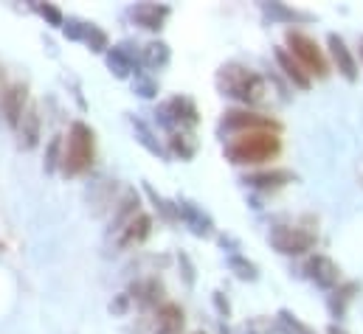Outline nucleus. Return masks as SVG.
<instances>
[{
    "label": "nucleus",
    "mask_w": 363,
    "mask_h": 334,
    "mask_svg": "<svg viewBox=\"0 0 363 334\" xmlns=\"http://www.w3.org/2000/svg\"><path fill=\"white\" fill-rule=\"evenodd\" d=\"M281 152V141L271 129H257V132H242L234 135L225 144V155L237 166H259L268 163Z\"/></svg>",
    "instance_id": "1"
},
{
    "label": "nucleus",
    "mask_w": 363,
    "mask_h": 334,
    "mask_svg": "<svg viewBox=\"0 0 363 334\" xmlns=\"http://www.w3.org/2000/svg\"><path fill=\"white\" fill-rule=\"evenodd\" d=\"M217 87L223 90V96H228L240 104H259L265 98V79L240 62H228L220 68Z\"/></svg>",
    "instance_id": "2"
},
{
    "label": "nucleus",
    "mask_w": 363,
    "mask_h": 334,
    "mask_svg": "<svg viewBox=\"0 0 363 334\" xmlns=\"http://www.w3.org/2000/svg\"><path fill=\"white\" fill-rule=\"evenodd\" d=\"M93 158H96V144H93V129L82 121H74L71 124V132H68V141H65V149H62V174L65 177H79L93 166Z\"/></svg>",
    "instance_id": "3"
},
{
    "label": "nucleus",
    "mask_w": 363,
    "mask_h": 334,
    "mask_svg": "<svg viewBox=\"0 0 363 334\" xmlns=\"http://www.w3.org/2000/svg\"><path fill=\"white\" fill-rule=\"evenodd\" d=\"M284 42H287V54L301 65V71L307 74V76H327L330 74V65H327V57H324V51L318 48V42L310 37V34H304V31H298V28H290L287 34H284Z\"/></svg>",
    "instance_id": "4"
},
{
    "label": "nucleus",
    "mask_w": 363,
    "mask_h": 334,
    "mask_svg": "<svg viewBox=\"0 0 363 334\" xmlns=\"http://www.w3.org/2000/svg\"><path fill=\"white\" fill-rule=\"evenodd\" d=\"M271 245L284 255H304L313 250L315 234L307 228H293V225H276L271 231Z\"/></svg>",
    "instance_id": "5"
},
{
    "label": "nucleus",
    "mask_w": 363,
    "mask_h": 334,
    "mask_svg": "<svg viewBox=\"0 0 363 334\" xmlns=\"http://www.w3.org/2000/svg\"><path fill=\"white\" fill-rule=\"evenodd\" d=\"M223 129L228 132H257V129H271V132H279V124L268 118V115H259V113H248V110H228L223 115Z\"/></svg>",
    "instance_id": "6"
},
{
    "label": "nucleus",
    "mask_w": 363,
    "mask_h": 334,
    "mask_svg": "<svg viewBox=\"0 0 363 334\" xmlns=\"http://www.w3.org/2000/svg\"><path fill=\"white\" fill-rule=\"evenodd\" d=\"M26 101H28V87H26L23 82H14L6 87L3 101H0V110H3V118H6L9 127L17 129L23 113H26Z\"/></svg>",
    "instance_id": "7"
},
{
    "label": "nucleus",
    "mask_w": 363,
    "mask_h": 334,
    "mask_svg": "<svg viewBox=\"0 0 363 334\" xmlns=\"http://www.w3.org/2000/svg\"><path fill=\"white\" fill-rule=\"evenodd\" d=\"M161 115H164L161 121H167V124H181V127H194V124L200 121L194 101H191V98H186V96H175V98H169V101L164 104Z\"/></svg>",
    "instance_id": "8"
},
{
    "label": "nucleus",
    "mask_w": 363,
    "mask_h": 334,
    "mask_svg": "<svg viewBox=\"0 0 363 334\" xmlns=\"http://www.w3.org/2000/svg\"><path fill=\"white\" fill-rule=\"evenodd\" d=\"M307 275H310L318 287H324V289H333V287L341 284V270H338V264H335L333 258H327V255H313V258L307 261Z\"/></svg>",
    "instance_id": "9"
},
{
    "label": "nucleus",
    "mask_w": 363,
    "mask_h": 334,
    "mask_svg": "<svg viewBox=\"0 0 363 334\" xmlns=\"http://www.w3.org/2000/svg\"><path fill=\"white\" fill-rule=\"evenodd\" d=\"M330 54H333V62L338 68V74L347 79V82H355L358 79V62L352 57V51L347 48V42L338 37V34H330Z\"/></svg>",
    "instance_id": "10"
},
{
    "label": "nucleus",
    "mask_w": 363,
    "mask_h": 334,
    "mask_svg": "<svg viewBox=\"0 0 363 334\" xmlns=\"http://www.w3.org/2000/svg\"><path fill=\"white\" fill-rule=\"evenodd\" d=\"M152 234V219L147 214H135L121 231H118V248H135Z\"/></svg>",
    "instance_id": "11"
},
{
    "label": "nucleus",
    "mask_w": 363,
    "mask_h": 334,
    "mask_svg": "<svg viewBox=\"0 0 363 334\" xmlns=\"http://www.w3.org/2000/svg\"><path fill=\"white\" fill-rule=\"evenodd\" d=\"M17 135H20V146L23 149H34L40 144V113L34 104L26 107L20 124H17Z\"/></svg>",
    "instance_id": "12"
},
{
    "label": "nucleus",
    "mask_w": 363,
    "mask_h": 334,
    "mask_svg": "<svg viewBox=\"0 0 363 334\" xmlns=\"http://www.w3.org/2000/svg\"><path fill=\"white\" fill-rule=\"evenodd\" d=\"M169 17V6H155V3H138L133 8V20L141 25V28H150V31H158L164 25V20Z\"/></svg>",
    "instance_id": "13"
},
{
    "label": "nucleus",
    "mask_w": 363,
    "mask_h": 334,
    "mask_svg": "<svg viewBox=\"0 0 363 334\" xmlns=\"http://www.w3.org/2000/svg\"><path fill=\"white\" fill-rule=\"evenodd\" d=\"M183 332V309L178 304H164L155 315V334H181Z\"/></svg>",
    "instance_id": "14"
},
{
    "label": "nucleus",
    "mask_w": 363,
    "mask_h": 334,
    "mask_svg": "<svg viewBox=\"0 0 363 334\" xmlns=\"http://www.w3.org/2000/svg\"><path fill=\"white\" fill-rule=\"evenodd\" d=\"M293 180H296L293 171H284V168L257 171V174L245 177V183H248L251 188H262V191H273V188H279V185H284V183H293Z\"/></svg>",
    "instance_id": "15"
},
{
    "label": "nucleus",
    "mask_w": 363,
    "mask_h": 334,
    "mask_svg": "<svg viewBox=\"0 0 363 334\" xmlns=\"http://www.w3.org/2000/svg\"><path fill=\"white\" fill-rule=\"evenodd\" d=\"M178 214L189 222V228H191L197 236H208V234H211V228H214V225H211V219H208L197 205H191V202H186V200L178 202Z\"/></svg>",
    "instance_id": "16"
},
{
    "label": "nucleus",
    "mask_w": 363,
    "mask_h": 334,
    "mask_svg": "<svg viewBox=\"0 0 363 334\" xmlns=\"http://www.w3.org/2000/svg\"><path fill=\"white\" fill-rule=\"evenodd\" d=\"M276 62H279V68H281V74L290 79V82L296 84V87H301V90H307L310 87V76L301 71V65L284 51V48H276Z\"/></svg>",
    "instance_id": "17"
},
{
    "label": "nucleus",
    "mask_w": 363,
    "mask_h": 334,
    "mask_svg": "<svg viewBox=\"0 0 363 334\" xmlns=\"http://www.w3.org/2000/svg\"><path fill=\"white\" fill-rule=\"evenodd\" d=\"M138 205H141V202H138V194H135V191H127V194H124V200L118 202V211H116V219H113V225H110V228L118 234V231H121V228H124L135 214H141V211H138Z\"/></svg>",
    "instance_id": "18"
},
{
    "label": "nucleus",
    "mask_w": 363,
    "mask_h": 334,
    "mask_svg": "<svg viewBox=\"0 0 363 334\" xmlns=\"http://www.w3.org/2000/svg\"><path fill=\"white\" fill-rule=\"evenodd\" d=\"M141 57H144V65H147V68L161 71V68L169 62V45H167V42H161V40H158V42H147Z\"/></svg>",
    "instance_id": "19"
},
{
    "label": "nucleus",
    "mask_w": 363,
    "mask_h": 334,
    "mask_svg": "<svg viewBox=\"0 0 363 334\" xmlns=\"http://www.w3.org/2000/svg\"><path fill=\"white\" fill-rule=\"evenodd\" d=\"M169 149L181 158V161H191L194 158V152H197V138L191 135V132H172V138H169Z\"/></svg>",
    "instance_id": "20"
},
{
    "label": "nucleus",
    "mask_w": 363,
    "mask_h": 334,
    "mask_svg": "<svg viewBox=\"0 0 363 334\" xmlns=\"http://www.w3.org/2000/svg\"><path fill=\"white\" fill-rule=\"evenodd\" d=\"M228 270H231L237 278H242V281H257V278H259L257 264L248 261V258H242V255H231V258H228Z\"/></svg>",
    "instance_id": "21"
},
{
    "label": "nucleus",
    "mask_w": 363,
    "mask_h": 334,
    "mask_svg": "<svg viewBox=\"0 0 363 334\" xmlns=\"http://www.w3.org/2000/svg\"><path fill=\"white\" fill-rule=\"evenodd\" d=\"M133 292H135V298H138L144 306H155V304L161 301V284H158V281H144V284H138Z\"/></svg>",
    "instance_id": "22"
},
{
    "label": "nucleus",
    "mask_w": 363,
    "mask_h": 334,
    "mask_svg": "<svg viewBox=\"0 0 363 334\" xmlns=\"http://www.w3.org/2000/svg\"><path fill=\"white\" fill-rule=\"evenodd\" d=\"M85 40H88L91 51H96V54H101L104 48H110V42H107V34H104L99 25H88V31H85Z\"/></svg>",
    "instance_id": "23"
},
{
    "label": "nucleus",
    "mask_w": 363,
    "mask_h": 334,
    "mask_svg": "<svg viewBox=\"0 0 363 334\" xmlns=\"http://www.w3.org/2000/svg\"><path fill=\"white\" fill-rule=\"evenodd\" d=\"M265 11L271 14V17H281V20H307V14H301V11H290L287 6H281V3H271V6H265Z\"/></svg>",
    "instance_id": "24"
},
{
    "label": "nucleus",
    "mask_w": 363,
    "mask_h": 334,
    "mask_svg": "<svg viewBox=\"0 0 363 334\" xmlns=\"http://www.w3.org/2000/svg\"><path fill=\"white\" fill-rule=\"evenodd\" d=\"M60 149H62V138L57 135V138H51V144H48V155H45V158H48V161H45V168H48V171H51V168L62 161Z\"/></svg>",
    "instance_id": "25"
},
{
    "label": "nucleus",
    "mask_w": 363,
    "mask_h": 334,
    "mask_svg": "<svg viewBox=\"0 0 363 334\" xmlns=\"http://www.w3.org/2000/svg\"><path fill=\"white\" fill-rule=\"evenodd\" d=\"M135 129H138V135H141L138 141H141V144H144V146H147L150 152H155V155H164V149H161V146H158V144L152 141V132H150V129H147V127H144L141 121H135Z\"/></svg>",
    "instance_id": "26"
},
{
    "label": "nucleus",
    "mask_w": 363,
    "mask_h": 334,
    "mask_svg": "<svg viewBox=\"0 0 363 334\" xmlns=\"http://www.w3.org/2000/svg\"><path fill=\"white\" fill-rule=\"evenodd\" d=\"M37 11H40L51 25H62V11H60L57 6H48V3L43 6V3H40V6H37Z\"/></svg>",
    "instance_id": "27"
},
{
    "label": "nucleus",
    "mask_w": 363,
    "mask_h": 334,
    "mask_svg": "<svg viewBox=\"0 0 363 334\" xmlns=\"http://www.w3.org/2000/svg\"><path fill=\"white\" fill-rule=\"evenodd\" d=\"M135 90H138V96H144V98H152V96L158 93V84L152 82V79H144V76H135Z\"/></svg>",
    "instance_id": "28"
},
{
    "label": "nucleus",
    "mask_w": 363,
    "mask_h": 334,
    "mask_svg": "<svg viewBox=\"0 0 363 334\" xmlns=\"http://www.w3.org/2000/svg\"><path fill=\"white\" fill-rule=\"evenodd\" d=\"M85 31H88V25H85V23H79V20H71V23L65 25V34H68L71 40H82V37H85Z\"/></svg>",
    "instance_id": "29"
},
{
    "label": "nucleus",
    "mask_w": 363,
    "mask_h": 334,
    "mask_svg": "<svg viewBox=\"0 0 363 334\" xmlns=\"http://www.w3.org/2000/svg\"><path fill=\"white\" fill-rule=\"evenodd\" d=\"M127 304H130V295L124 292V295H118V301H116V304H110V309H113L116 315H124V309H127Z\"/></svg>",
    "instance_id": "30"
},
{
    "label": "nucleus",
    "mask_w": 363,
    "mask_h": 334,
    "mask_svg": "<svg viewBox=\"0 0 363 334\" xmlns=\"http://www.w3.org/2000/svg\"><path fill=\"white\" fill-rule=\"evenodd\" d=\"M330 334H347V332H341L338 326H330Z\"/></svg>",
    "instance_id": "31"
},
{
    "label": "nucleus",
    "mask_w": 363,
    "mask_h": 334,
    "mask_svg": "<svg viewBox=\"0 0 363 334\" xmlns=\"http://www.w3.org/2000/svg\"><path fill=\"white\" fill-rule=\"evenodd\" d=\"M358 48H361V62H363V37H361V45H358Z\"/></svg>",
    "instance_id": "32"
},
{
    "label": "nucleus",
    "mask_w": 363,
    "mask_h": 334,
    "mask_svg": "<svg viewBox=\"0 0 363 334\" xmlns=\"http://www.w3.org/2000/svg\"><path fill=\"white\" fill-rule=\"evenodd\" d=\"M197 334H203V332H197Z\"/></svg>",
    "instance_id": "33"
}]
</instances>
